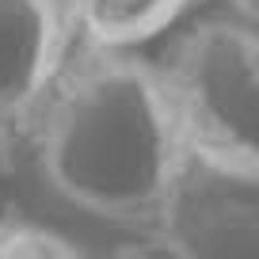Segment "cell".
Here are the masks:
<instances>
[{"mask_svg": "<svg viewBox=\"0 0 259 259\" xmlns=\"http://www.w3.org/2000/svg\"><path fill=\"white\" fill-rule=\"evenodd\" d=\"M42 176L61 198L126 225H149L179 153L153 65L134 50L76 42L31 126Z\"/></svg>", "mask_w": 259, "mask_h": 259, "instance_id": "obj_1", "label": "cell"}, {"mask_svg": "<svg viewBox=\"0 0 259 259\" xmlns=\"http://www.w3.org/2000/svg\"><path fill=\"white\" fill-rule=\"evenodd\" d=\"M149 229L168 259H259V171L183 156Z\"/></svg>", "mask_w": 259, "mask_h": 259, "instance_id": "obj_3", "label": "cell"}, {"mask_svg": "<svg viewBox=\"0 0 259 259\" xmlns=\"http://www.w3.org/2000/svg\"><path fill=\"white\" fill-rule=\"evenodd\" d=\"M229 16L248 23V27H255V0H229Z\"/></svg>", "mask_w": 259, "mask_h": 259, "instance_id": "obj_8", "label": "cell"}, {"mask_svg": "<svg viewBox=\"0 0 259 259\" xmlns=\"http://www.w3.org/2000/svg\"><path fill=\"white\" fill-rule=\"evenodd\" d=\"M194 0H65L73 38L84 46L134 50L168 31Z\"/></svg>", "mask_w": 259, "mask_h": 259, "instance_id": "obj_5", "label": "cell"}, {"mask_svg": "<svg viewBox=\"0 0 259 259\" xmlns=\"http://www.w3.org/2000/svg\"><path fill=\"white\" fill-rule=\"evenodd\" d=\"M0 259H92L76 240L34 221H19L0 233Z\"/></svg>", "mask_w": 259, "mask_h": 259, "instance_id": "obj_6", "label": "cell"}, {"mask_svg": "<svg viewBox=\"0 0 259 259\" xmlns=\"http://www.w3.org/2000/svg\"><path fill=\"white\" fill-rule=\"evenodd\" d=\"M23 164H19V149L12 138H0V233H8L12 225L27 221L23 213Z\"/></svg>", "mask_w": 259, "mask_h": 259, "instance_id": "obj_7", "label": "cell"}, {"mask_svg": "<svg viewBox=\"0 0 259 259\" xmlns=\"http://www.w3.org/2000/svg\"><path fill=\"white\" fill-rule=\"evenodd\" d=\"M153 65L176 145L191 160L259 171V38L233 16L202 19Z\"/></svg>", "mask_w": 259, "mask_h": 259, "instance_id": "obj_2", "label": "cell"}, {"mask_svg": "<svg viewBox=\"0 0 259 259\" xmlns=\"http://www.w3.org/2000/svg\"><path fill=\"white\" fill-rule=\"evenodd\" d=\"M73 46L65 0H0V138L31 134Z\"/></svg>", "mask_w": 259, "mask_h": 259, "instance_id": "obj_4", "label": "cell"}]
</instances>
